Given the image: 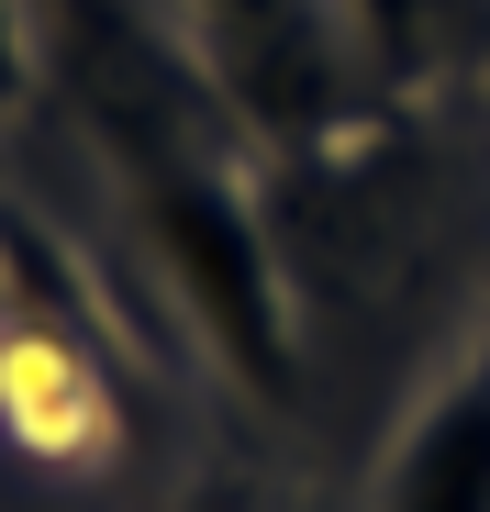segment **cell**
<instances>
[{
    "mask_svg": "<svg viewBox=\"0 0 490 512\" xmlns=\"http://www.w3.org/2000/svg\"><path fill=\"white\" fill-rule=\"evenodd\" d=\"M134 234L168 279L179 323L201 334V357L268 412H301V301H290V268L245 201V179L212 156V145H179V156H145L134 167Z\"/></svg>",
    "mask_w": 490,
    "mask_h": 512,
    "instance_id": "6da1fadb",
    "label": "cell"
},
{
    "mask_svg": "<svg viewBox=\"0 0 490 512\" xmlns=\"http://www.w3.org/2000/svg\"><path fill=\"white\" fill-rule=\"evenodd\" d=\"M0 423L56 468H90L123 435V368H112V323L78 290V256L0 212Z\"/></svg>",
    "mask_w": 490,
    "mask_h": 512,
    "instance_id": "7a4b0ae2",
    "label": "cell"
},
{
    "mask_svg": "<svg viewBox=\"0 0 490 512\" xmlns=\"http://www.w3.org/2000/svg\"><path fill=\"white\" fill-rule=\"evenodd\" d=\"M179 12L201 34V78L279 145L335 134V112L368 90L335 0H179Z\"/></svg>",
    "mask_w": 490,
    "mask_h": 512,
    "instance_id": "3957f363",
    "label": "cell"
},
{
    "mask_svg": "<svg viewBox=\"0 0 490 512\" xmlns=\"http://www.w3.org/2000/svg\"><path fill=\"white\" fill-rule=\"evenodd\" d=\"M368 512H490V346L413 401Z\"/></svg>",
    "mask_w": 490,
    "mask_h": 512,
    "instance_id": "277c9868",
    "label": "cell"
},
{
    "mask_svg": "<svg viewBox=\"0 0 490 512\" xmlns=\"http://www.w3.org/2000/svg\"><path fill=\"white\" fill-rule=\"evenodd\" d=\"M368 90H435L490 56V0H335Z\"/></svg>",
    "mask_w": 490,
    "mask_h": 512,
    "instance_id": "5b68a950",
    "label": "cell"
},
{
    "mask_svg": "<svg viewBox=\"0 0 490 512\" xmlns=\"http://www.w3.org/2000/svg\"><path fill=\"white\" fill-rule=\"evenodd\" d=\"M34 78H45V23H34V0H0V112H23Z\"/></svg>",
    "mask_w": 490,
    "mask_h": 512,
    "instance_id": "8992f818",
    "label": "cell"
},
{
    "mask_svg": "<svg viewBox=\"0 0 490 512\" xmlns=\"http://www.w3.org/2000/svg\"><path fill=\"white\" fill-rule=\"evenodd\" d=\"M190 512H257V490H245V479H212V490H201Z\"/></svg>",
    "mask_w": 490,
    "mask_h": 512,
    "instance_id": "52a82bcc",
    "label": "cell"
}]
</instances>
